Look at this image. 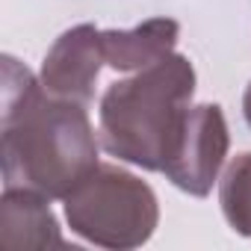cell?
Returning <instances> with one entry per match:
<instances>
[{
    "label": "cell",
    "instance_id": "cell-1",
    "mask_svg": "<svg viewBox=\"0 0 251 251\" xmlns=\"http://www.w3.org/2000/svg\"><path fill=\"white\" fill-rule=\"evenodd\" d=\"M3 189H33L65 201L98 166V136L83 103L45 92L15 56H3L0 109Z\"/></svg>",
    "mask_w": 251,
    "mask_h": 251
},
{
    "label": "cell",
    "instance_id": "cell-2",
    "mask_svg": "<svg viewBox=\"0 0 251 251\" xmlns=\"http://www.w3.org/2000/svg\"><path fill=\"white\" fill-rule=\"evenodd\" d=\"M192 95L195 68L180 53H169L127 80L109 83L98 109L100 145L130 166L163 172Z\"/></svg>",
    "mask_w": 251,
    "mask_h": 251
},
{
    "label": "cell",
    "instance_id": "cell-3",
    "mask_svg": "<svg viewBox=\"0 0 251 251\" xmlns=\"http://www.w3.org/2000/svg\"><path fill=\"white\" fill-rule=\"evenodd\" d=\"M68 227L100 248L130 251L145 245L160 225L154 189L133 172L98 163L95 172L65 198Z\"/></svg>",
    "mask_w": 251,
    "mask_h": 251
},
{
    "label": "cell",
    "instance_id": "cell-4",
    "mask_svg": "<svg viewBox=\"0 0 251 251\" xmlns=\"http://www.w3.org/2000/svg\"><path fill=\"white\" fill-rule=\"evenodd\" d=\"M230 148L227 121L219 103H189L163 163V175L186 195L207 198Z\"/></svg>",
    "mask_w": 251,
    "mask_h": 251
},
{
    "label": "cell",
    "instance_id": "cell-5",
    "mask_svg": "<svg viewBox=\"0 0 251 251\" xmlns=\"http://www.w3.org/2000/svg\"><path fill=\"white\" fill-rule=\"evenodd\" d=\"M100 65H106L100 30L95 24H77L53 42L42 62L39 80L48 95L89 106L95 98Z\"/></svg>",
    "mask_w": 251,
    "mask_h": 251
},
{
    "label": "cell",
    "instance_id": "cell-6",
    "mask_svg": "<svg viewBox=\"0 0 251 251\" xmlns=\"http://www.w3.org/2000/svg\"><path fill=\"white\" fill-rule=\"evenodd\" d=\"M50 198L33 189H3L0 198V242L6 248H65L59 222L48 204Z\"/></svg>",
    "mask_w": 251,
    "mask_h": 251
},
{
    "label": "cell",
    "instance_id": "cell-7",
    "mask_svg": "<svg viewBox=\"0 0 251 251\" xmlns=\"http://www.w3.org/2000/svg\"><path fill=\"white\" fill-rule=\"evenodd\" d=\"M180 24L175 18H148L133 30H100L103 59L115 71H142L175 53Z\"/></svg>",
    "mask_w": 251,
    "mask_h": 251
},
{
    "label": "cell",
    "instance_id": "cell-8",
    "mask_svg": "<svg viewBox=\"0 0 251 251\" xmlns=\"http://www.w3.org/2000/svg\"><path fill=\"white\" fill-rule=\"evenodd\" d=\"M219 204L239 236H251V151L236 154L219 183Z\"/></svg>",
    "mask_w": 251,
    "mask_h": 251
},
{
    "label": "cell",
    "instance_id": "cell-9",
    "mask_svg": "<svg viewBox=\"0 0 251 251\" xmlns=\"http://www.w3.org/2000/svg\"><path fill=\"white\" fill-rule=\"evenodd\" d=\"M242 115H245L248 127H251V83L245 86V95H242Z\"/></svg>",
    "mask_w": 251,
    "mask_h": 251
}]
</instances>
